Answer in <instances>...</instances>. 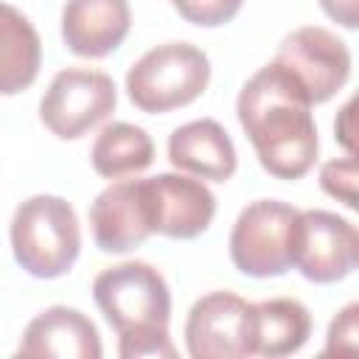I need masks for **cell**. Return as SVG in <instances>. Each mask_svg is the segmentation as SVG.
I'll use <instances>...</instances> for the list:
<instances>
[{"instance_id": "obj_1", "label": "cell", "mask_w": 359, "mask_h": 359, "mask_svg": "<svg viewBox=\"0 0 359 359\" xmlns=\"http://www.w3.org/2000/svg\"><path fill=\"white\" fill-rule=\"evenodd\" d=\"M311 107L300 79L280 62H272L247 79L236 112L266 174L278 180H300L309 174L317 160Z\"/></svg>"}, {"instance_id": "obj_2", "label": "cell", "mask_w": 359, "mask_h": 359, "mask_svg": "<svg viewBox=\"0 0 359 359\" xmlns=\"http://www.w3.org/2000/svg\"><path fill=\"white\" fill-rule=\"evenodd\" d=\"M14 261L34 278L50 280L73 269L81 250V230L67 199L36 194L17 205L11 219Z\"/></svg>"}, {"instance_id": "obj_3", "label": "cell", "mask_w": 359, "mask_h": 359, "mask_svg": "<svg viewBox=\"0 0 359 359\" xmlns=\"http://www.w3.org/2000/svg\"><path fill=\"white\" fill-rule=\"evenodd\" d=\"M210 81L208 56L191 42H165L146 50L126 73L129 101L149 115L196 101Z\"/></svg>"}, {"instance_id": "obj_4", "label": "cell", "mask_w": 359, "mask_h": 359, "mask_svg": "<svg viewBox=\"0 0 359 359\" xmlns=\"http://www.w3.org/2000/svg\"><path fill=\"white\" fill-rule=\"evenodd\" d=\"M93 300L118 337L168 331L171 292L151 264L126 261L104 269L93 280Z\"/></svg>"}, {"instance_id": "obj_5", "label": "cell", "mask_w": 359, "mask_h": 359, "mask_svg": "<svg viewBox=\"0 0 359 359\" xmlns=\"http://www.w3.org/2000/svg\"><path fill=\"white\" fill-rule=\"evenodd\" d=\"M297 208L278 199L250 202L230 233V258L250 278H278L294 266V244L300 230Z\"/></svg>"}, {"instance_id": "obj_6", "label": "cell", "mask_w": 359, "mask_h": 359, "mask_svg": "<svg viewBox=\"0 0 359 359\" xmlns=\"http://www.w3.org/2000/svg\"><path fill=\"white\" fill-rule=\"evenodd\" d=\"M115 104L118 90L107 73L67 67L50 79L39 101V118L56 137L76 140L107 121L115 112Z\"/></svg>"}, {"instance_id": "obj_7", "label": "cell", "mask_w": 359, "mask_h": 359, "mask_svg": "<svg viewBox=\"0 0 359 359\" xmlns=\"http://www.w3.org/2000/svg\"><path fill=\"white\" fill-rule=\"evenodd\" d=\"M185 345L194 359L255 356V303L233 292L199 297L185 320Z\"/></svg>"}, {"instance_id": "obj_8", "label": "cell", "mask_w": 359, "mask_h": 359, "mask_svg": "<svg viewBox=\"0 0 359 359\" xmlns=\"http://www.w3.org/2000/svg\"><path fill=\"white\" fill-rule=\"evenodd\" d=\"M359 266V230L331 210H303L294 269L311 283H337Z\"/></svg>"}, {"instance_id": "obj_9", "label": "cell", "mask_w": 359, "mask_h": 359, "mask_svg": "<svg viewBox=\"0 0 359 359\" xmlns=\"http://www.w3.org/2000/svg\"><path fill=\"white\" fill-rule=\"evenodd\" d=\"M93 238L101 252H129L154 233V194L149 180H121L90 205Z\"/></svg>"}, {"instance_id": "obj_10", "label": "cell", "mask_w": 359, "mask_h": 359, "mask_svg": "<svg viewBox=\"0 0 359 359\" xmlns=\"http://www.w3.org/2000/svg\"><path fill=\"white\" fill-rule=\"evenodd\" d=\"M275 62H280L300 79L311 104H325L328 98H334L351 76L348 45L320 25H303L292 31L280 42Z\"/></svg>"}, {"instance_id": "obj_11", "label": "cell", "mask_w": 359, "mask_h": 359, "mask_svg": "<svg viewBox=\"0 0 359 359\" xmlns=\"http://www.w3.org/2000/svg\"><path fill=\"white\" fill-rule=\"evenodd\" d=\"M149 182L154 194V233L191 241L210 227L216 196L205 182L185 174H157L149 177Z\"/></svg>"}, {"instance_id": "obj_12", "label": "cell", "mask_w": 359, "mask_h": 359, "mask_svg": "<svg viewBox=\"0 0 359 359\" xmlns=\"http://www.w3.org/2000/svg\"><path fill=\"white\" fill-rule=\"evenodd\" d=\"M132 25L126 0H67L62 8L65 48L84 59H104L121 48Z\"/></svg>"}, {"instance_id": "obj_13", "label": "cell", "mask_w": 359, "mask_h": 359, "mask_svg": "<svg viewBox=\"0 0 359 359\" xmlns=\"http://www.w3.org/2000/svg\"><path fill=\"white\" fill-rule=\"evenodd\" d=\"M17 356L98 359L101 337H98L95 323L79 309L50 306L25 325Z\"/></svg>"}, {"instance_id": "obj_14", "label": "cell", "mask_w": 359, "mask_h": 359, "mask_svg": "<svg viewBox=\"0 0 359 359\" xmlns=\"http://www.w3.org/2000/svg\"><path fill=\"white\" fill-rule=\"evenodd\" d=\"M168 160L174 168L213 182H227L238 165L230 135L213 118L177 126L168 137Z\"/></svg>"}, {"instance_id": "obj_15", "label": "cell", "mask_w": 359, "mask_h": 359, "mask_svg": "<svg viewBox=\"0 0 359 359\" xmlns=\"http://www.w3.org/2000/svg\"><path fill=\"white\" fill-rule=\"evenodd\" d=\"M311 337V314L300 300L275 297L255 303V356L297 353Z\"/></svg>"}, {"instance_id": "obj_16", "label": "cell", "mask_w": 359, "mask_h": 359, "mask_svg": "<svg viewBox=\"0 0 359 359\" xmlns=\"http://www.w3.org/2000/svg\"><path fill=\"white\" fill-rule=\"evenodd\" d=\"M0 42V90L3 95H14L34 84L42 62V45L34 25L8 3L3 6Z\"/></svg>"}, {"instance_id": "obj_17", "label": "cell", "mask_w": 359, "mask_h": 359, "mask_svg": "<svg viewBox=\"0 0 359 359\" xmlns=\"http://www.w3.org/2000/svg\"><path fill=\"white\" fill-rule=\"evenodd\" d=\"M95 174L107 180H118L126 174H137L151 165L154 160V143L146 129L123 121H112L101 129V135L93 143L90 151Z\"/></svg>"}, {"instance_id": "obj_18", "label": "cell", "mask_w": 359, "mask_h": 359, "mask_svg": "<svg viewBox=\"0 0 359 359\" xmlns=\"http://www.w3.org/2000/svg\"><path fill=\"white\" fill-rule=\"evenodd\" d=\"M320 188L331 199L359 213V157L351 154V157H337V160L323 163Z\"/></svg>"}, {"instance_id": "obj_19", "label": "cell", "mask_w": 359, "mask_h": 359, "mask_svg": "<svg viewBox=\"0 0 359 359\" xmlns=\"http://www.w3.org/2000/svg\"><path fill=\"white\" fill-rule=\"evenodd\" d=\"M241 3L244 0H171V6L185 22H194L202 28H216L230 22L241 11Z\"/></svg>"}, {"instance_id": "obj_20", "label": "cell", "mask_w": 359, "mask_h": 359, "mask_svg": "<svg viewBox=\"0 0 359 359\" xmlns=\"http://www.w3.org/2000/svg\"><path fill=\"white\" fill-rule=\"evenodd\" d=\"M337 356H359V300L348 303L328 325L325 334V351Z\"/></svg>"}, {"instance_id": "obj_21", "label": "cell", "mask_w": 359, "mask_h": 359, "mask_svg": "<svg viewBox=\"0 0 359 359\" xmlns=\"http://www.w3.org/2000/svg\"><path fill=\"white\" fill-rule=\"evenodd\" d=\"M118 353L123 359H140V356H165V359H174L177 356V348L171 345L168 331H149V334L121 337Z\"/></svg>"}, {"instance_id": "obj_22", "label": "cell", "mask_w": 359, "mask_h": 359, "mask_svg": "<svg viewBox=\"0 0 359 359\" xmlns=\"http://www.w3.org/2000/svg\"><path fill=\"white\" fill-rule=\"evenodd\" d=\"M334 140L353 157H359V90L339 107L334 118Z\"/></svg>"}, {"instance_id": "obj_23", "label": "cell", "mask_w": 359, "mask_h": 359, "mask_svg": "<svg viewBox=\"0 0 359 359\" xmlns=\"http://www.w3.org/2000/svg\"><path fill=\"white\" fill-rule=\"evenodd\" d=\"M325 17H331L342 28H359V0H317Z\"/></svg>"}]
</instances>
